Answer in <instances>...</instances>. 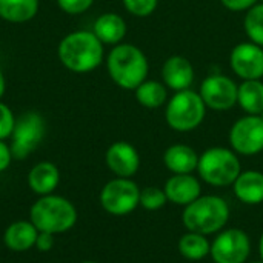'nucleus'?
Masks as SVG:
<instances>
[{"label":"nucleus","instance_id":"f257e3e1","mask_svg":"<svg viewBox=\"0 0 263 263\" xmlns=\"http://www.w3.org/2000/svg\"><path fill=\"white\" fill-rule=\"evenodd\" d=\"M57 55L66 69L76 74H86L102 65L105 49L92 31L80 29L66 34L60 40Z\"/></svg>","mask_w":263,"mask_h":263},{"label":"nucleus","instance_id":"f03ea898","mask_svg":"<svg viewBox=\"0 0 263 263\" xmlns=\"http://www.w3.org/2000/svg\"><path fill=\"white\" fill-rule=\"evenodd\" d=\"M106 69L111 80L126 91H134L148 77L149 63L145 52L133 43L112 46L106 57Z\"/></svg>","mask_w":263,"mask_h":263},{"label":"nucleus","instance_id":"7ed1b4c3","mask_svg":"<svg viewBox=\"0 0 263 263\" xmlns=\"http://www.w3.org/2000/svg\"><path fill=\"white\" fill-rule=\"evenodd\" d=\"M79 219L76 205L57 194L39 197L29 208V220L40 233L63 234L71 231Z\"/></svg>","mask_w":263,"mask_h":263},{"label":"nucleus","instance_id":"20e7f679","mask_svg":"<svg viewBox=\"0 0 263 263\" xmlns=\"http://www.w3.org/2000/svg\"><path fill=\"white\" fill-rule=\"evenodd\" d=\"M230 214V205L223 197L216 194H202L183 208L182 223L186 231L213 236L225 230Z\"/></svg>","mask_w":263,"mask_h":263},{"label":"nucleus","instance_id":"39448f33","mask_svg":"<svg viewBox=\"0 0 263 263\" xmlns=\"http://www.w3.org/2000/svg\"><path fill=\"white\" fill-rule=\"evenodd\" d=\"M197 173L202 182L210 186L225 188L231 186L242 173V163L239 154L231 148L211 146L199 154Z\"/></svg>","mask_w":263,"mask_h":263},{"label":"nucleus","instance_id":"423d86ee","mask_svg":"<svg viewBox=\"0 0 263 263\" xmlns=\"http://www.w3.org/2000/svg\"><path fill=\"white\" fill-rule=\"evenodd\" d=\"M206 105L197 91L183 89L174 92L165 105V120L177 133L197 129L206 117Z\"/></svg>","mask_w":263,"mask_h":263},{"label":"nucleus","instance_id":"0eeeda50","mask_svg":"<svg viewBox=\"0 0 263 263\" xmlns=\"http://www.w3.org/2000/svg\"><path fill=\"white\" fill-rule=\"evenodd\" d=\"M46 134V122L37 111H26L15 119V126L11 134V153L17 160L26 159L39 148Z\"/></svg>","mask_w":263,"mask_h":263},{"label":"nucleus","instance_id":"6e6552de","mask_svg":"<svg viewBox=\"0 0 263 263\" xmlns=\"http://www.w3.org/2000/svg\"><path fill=\"white\" fill-rule=\"evenodd\" d=\"M99 200L108 214L116 217L128 216L140 206V188L131 179L116 177L103 185Z\"/></svg>","mask_w":263,"mask_h":263},{"label":"nucleus","instance_id":"1a4fd4ad","mask_svg":"<svg viewBox=\"0 0 263 263\" xmlns=\"http://www.w3.org/2000/svg\"><path fill=\"white\" fill-rule=\"evenodd\" d=\"M251 239L240 228H225L211 242L210 257L214 263H248Z\"/></svg>","mask_w":263,"mask_h":263},{"label":"nucleus","instance_id":"9d476101","mask_svg":"<svg viewBox=\"0 0 263 263\" xmlns=\"http://www.w3.org/2000/svg\"><path fill=\"white\" fill-rule=\"evenodd\" d=\"M231 149L239 156H257L263 151V117L245 114L230 129Z\"/></svg>","mask_w":263,"mask_h":263},{"label":"nucleus","instance_id":"9b49d317","mask_svg":"<svg viewBox=\"0 0 263 263\" xmlns=\"http://www.w3.org/2000/svg\"><path fill=\"white\" fill-rule=\"evenodd\" d=\"M239 85L228 76L223 74H210L203 79L199 94L205 102L208 109L214 111H228L237 105Z\"/></svg>","mask_w":263,"mask_h":263},{"label":"nucleus","instance_id":"f8f14e48","mask_svg":"<svg viewBox=\"0 0 263 263\" xmlns=\"http://www.w3.org/2000/svg\"><path fill=\"white\" fill-rule=\"evenodd\" d=\"M231 71L242 80L263 79V48L253 42L237 43L230 54Z\"/></svg>","mask_w":263,"mask_h":263},{"label":"nucleus","instance_id":"ddd939ff","mask_svg":"<svg viewBox=\"0 0 263 263\" xmlns=\"http://www.w3.org/2000/svg\"><path fill=\"white\" fill-rule=\"evenodd\" d=\"M105 163L116 177L131 179L140 168V154L129 142L119 140L111 143L106 149Z\"/></svg>","mask_w":263,"mask_h":263},{"label":"nucleus","instance_id":"4468645a","mask_svg":"<svg viewBox=\"0 0 263 263\" xmlns=\"http://www.w3.org/2000/svg\"><path fill=\"white\" fill-rule=\"evenodd\" d=\"M170 203L177 206H186L202 196V183L193 174H173L163 186Z\"/></svg>","mask_w":263,"mask_h":263},{"label":"nucleus","instance_id":"2eb2a0df","mask_svg":"<svg viewBox=\"0 0 263 263\" xmlns=\"http://www.w3.org/2000/svg\"><path fill=\"white\" fill-rule=\"evenodd\" d=\"M194 66L183 55H171L162 66V82L174 92L190 89L194 82Z\"/></svg>","mask_w":263,"mask_h":263},{"label":"nucleus","instance_id":"dca6fc26","mask_svg":"<svg viewBox=\"0 0 263 263\" xmlns=\"http://www.w3.org/2000/svg\"><path fill=\"white\" fill-rule=\"evenodd\" d=\"M60 183V171L52 162H39L28 173V186L39 197L52 194Z\"/></svg>","mask_w":263,"mask_h":263},{"label":"nucleus","instance_id":"f3484780","mask_svg":"<svg viewBox=\"0 0 263 263\" xmlns=\"http://www.w3.org/2000/svg\"><path fill=\"white\" fill-rule=\"evenodd\" d=\"M163 165L173 174H193L197 171L199 154L185 143H174L163 153Z\"/></svg>","mask_w":263,"mask_h":263},{"label":"nucleus","instance_id":"a211bd4d","mask_svg":"<svg viewBox=\"0 0 263 263\" xmlns=\"http://www.w3.org/2000/svg\"><path fill=\"white\" fill-rule=\"evenodd\" d=\"M236 199L245 205L263 203V173L257 170L242 171L231 185Z\"/></svg>","mask_w":263,"mask_h":263},{"label":"nucleus","instance_id":"6ab92c4d","mask_svg":"<svg viewBox=\"0 0 263 263\" xmlns=\"http://www.w3.org/2000/svg\"><path fill=\"white\" fill-rule=\"evenodd\" d=\"M39 230L31 220H17L6 227L3 233L5 247L14 253H25L35 247Z\"/></svg>","mask_w":263,"mask_h":263},{"label":"nucleus","instance_id":"aec40b11","mask_svg":"<svg viewBox=\"0 0 263 263\" xmlns=\"http://www.w3.org/2000/svg\"><path fill=\"white\" fill-rule=\"evenodd\" d=\"M126 22L122 15L116 12H103L94 22L92 32L103 45H119L126 35Z\"/></svg>","mask_w":263,"mask_h":263},{"label":"nucleus","instance_id":"412c9836","mask_svg":"<svg viewBox=\"0 0 263 263\" xmlns=\"http://www.w3.org/2000/svg\"><path fill=\"white\" fill-rule=\"evenodd\" d=\"M40 0H0V18L9 23H25L39 12Z\"/></svg>","mask_w":263,"mask_h":263},{"label":"nucleus","instance_id":"4be33fe9","mask_svg":"<svg viewBox=\"0 0 263 263\" xmlns=\"http://www.w3.org/2000/svg\"><path fill=\"white\" fill-rule=\"evenodd\" d=\"M177 250L180 256L186 260L191 262H199L203 260L210 256L211 251V242L208 236L186 231L177 242Z\"/></svg>","mask_w":263,"mask_h":263},{"label":"nucleus","instance_id":"5701e85b","mask_svg":"<svg viewBox=\"0 0 263 263\" xmlns=\"http://www.w3.org/2000/svg\"><path fill=\"white\" fill-rule=\"evenodd\" d=\"M237 105L245 111V114L260 116L263 112L262 80H243L239 85Z\"/></svg>","mask_w":263,"mask_h":263},{"label":"nucleus","instance_id":"b1692460","mask_svg":"<svg viewBox=\"0 0 263 263\" xmlns=\"http://www.w3.org/2000/svg\"><path fill=\"white\" fill-rule=\"evenodd\" d=\"M139 105L148 109H157L168 102V88L159 80H145L134 89Z\"/></svg>","mask_w":263,"mask_h":263},{"label":"nucleus","instance_id":"393cba45","mask_svg":"<svg viewBox=\"0 0 263 263\" xmlns=\"http://www.w3.org/2000/svg\"><path fill=\"white\" fill-rule=\"evenodd\" d=\"M243 29L250 42L263 48V3L259 2L250 8L243 18Z\"/></svg>","mask_w":263,"mask_h":263},{"label":"nucleus","instance_id":"a878e982","mask_svg":"<svg viewBox=\"0 0 263 263\" xmlns=\"http://www.w3.org/2000/svg\"><path fill=\"white\" fill-rule=\"evenodd\" d=\"M168 203L163 188L146 186L140 190V206L146 211H159Z\"/></svg>","mask_w":263,"mask_h":263},{"label":"nucleus","instance_id":"bb28decb","mask_svg":"<svg viewBox=\"0 0 263 263\" xmlns=\"http://www.w3.org/2000/svg\"><path fill=\"white\" fill-rule=\"evenodd\" d=\"M123 8L134 17H149L159 5V0H122Z\"/></svg>","mask_w":263,"mask_h":263},{"label":"nucleus","instance_id":"cd10ccee","mask_svg":"<svg viewBox=\"0 0 263 263\" xmlns=\"http://www.w3.org/2000/svg\"><path fill=\"white\" fill-rule=\"evenodd\" d=\"M15 116L11 108L0 100V140H6L11 137L15 126Z\"/></svg>","mask_w":263,"mask_h":263},{"label":"nucleus","instance_id":"c85d7f7f","mask_svg":"<svg viewBox=\"0 0 263 263\" xmlns=\"http://www.w3.org/2000/svg\"><path fill=\"white\" fill-rule=\"evenodd\" d=\"M57 5L66 14L79 15L86 12L94 5V0H57Z\"/></svg>","mask_w":263,"mask_h":263},{"label":"nucleus","instance_id":"c756f323","mask_svg":"<svg viewBox=\"0 0 263 263\" xmlns=\"http://www.w3.org/2000/svg\"><path fill=\"white\" fill-rule=\"evenodd\" d=\"M260 0H220V3L233 11V12H242V11H248L250 8H253L256 3H259Z\"/></svg>","mask_w":263,"mask_h":263},{"label":"nucleus","instance_id":"7c9ffc66","mask_svg":"<svg viewBox=\"0 0 263 263\" xmlns=\"http://www.w3.org/2000/svg\"><path fill=\"white\" fill-rule=\"evenodd\" d=\"M37 251L40 253H48L54 248V234H49V233H40L39 231V236H37V240H35V247Z\"/></svg>","mask_w":263,"mask_h":263},{"label":"nucleus","instance_id":"2f4dec72","mask_svg":"<svg viewBox=\"0 0 263 263\" xmlns=\"http://www.w3.org/2000/svg\"><path fill=\"white\" fill-rule=\"evenodd\" d=\"M12 153H11V146L5 142L0 140V173L6 171L12 162Z\"/></svg>","mask_w":263,"mask_h":263},{"label":"nucleus","instance_id":"473e14b6","mask_svg":"<svg viewBox=\"0 0 263 263\" xmlns=\"http://www.w3.org/2000/svg\"><path fill=\"white\" fill-rule=\"evenodd\" d=\"M5 91H6V79H5V74L0 68V99L3 97Z\"/></svg>","mask_w":263,"mask_h":263},{"label":"nucleus","instance_id":"72a5a7b5","mask_svg":"<svg viewBox=\"0 0 263 263\" xmlns=\"http://www.w3.org/2000/svg\"><path fill=\"white\" fill-rule=\"evenodd\" d=\"M259 257H260V260L263 262V233L260 234V239H259Z\"/></svg>","mask_w":263,"mask_h":263},{"label":"nucleus","instance_id":"f704fd0d","mask_svg":"<svg viewBox=\"0 0 263 263\" xmlns=\"http://www.w3.org/2000/svg\"><path fill=\"white\" fill-rule=\"evenodd\" d=\"M80 263H97V262H94V260H85V262H80Z\"/></svg>","mask_w":263,"mask_h":263},{"label":"nucleus","instance_id":"c9c22d12","mask_svg":"<svg viewBox=\"0 0 263 263\" xmlns=\"http://www.w3.org/2000/svg\"><path fill=\"white\" fill-rule=\"evenodd\" d=\"M248 263H263L262 260H253V262H248Z\"/></svg>","mask_w":263,"mask_h":263},{"label":"nucleus","instance_id":"e433bc0d","mask_svg":"<svg viewBox=\"0 0 263 263\" xmlns=\"http://www.w3.org/2000/svg\"><path fill=\"white\" fill-rule=\"evenodd\" d=\"M260 2H262V3H263V0H260Z\"/></svg>","mask_w":263,"mask_h":263}]
</instances>
